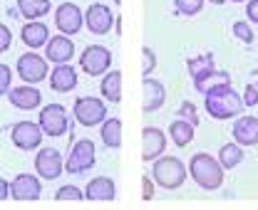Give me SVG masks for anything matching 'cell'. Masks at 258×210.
Listing matches in <instances>:
<instances>
[{"label": "cell", "instance_id": "cell-1", "mask_svg": "<svg viewBox=\"0 0 258 210\" xmlns=\"http://www.w3.org/2000/svg\"><path fill=\"white\" fill-rule=\"evenodd\" d=\"M189 176L201 190H219L224 185V168L209 153H194L189 161Z\"/></svg>", "mask_w": 258, "mask_h": 210}, {"label": "cell", "instance_id": "cell-2", "mask_svg": "<svg viewBox=\"0 0 258 210\" xmlns=\"http://www.w3.org/2000/svg\"><path fill=\"white\" fill-rule=\"evenodd\" d=\"M206 112H209V117L219 121L233 119L243 112V99H241L238 91H233L231 84L216 87L206 94Z\"/></svg>", "mask_w": 258, "mask_h": 210}, {"label": "cell", "instance_id": "cell-3", "mask_svg": "<svg viewBox=\"0 0 258 210\" xmlns=\"http://www.w3.org/2000/svg\"><path fill=\"white\" fill-rule=\"evenodd\" d=\"M152 176L159 183L161 188L166 190H176L184 185L186 180V166L176 158V156H161L154 161V168H152Z\"/></svg>", "mask_w": 258, "mask_h": 210}, {"label": "cell", "instance_id": "cell-4", "mask_svg": "<svg viewBox=\"0 0 258 210\" xmlns=\"http://www.w3.org/2000/svg\"><path fill=\"white\" fill-rule=\"evenodd\" d=\"M80 67L87 77H104L112 67V52L102 45H87L80 55Z\"/></svg>", "mask_w": 258, "mask_h": 210}, {"label": "cell", "instance_id": "cell-5", "mask_svg": "<svg viewBox=\"0 0 258 210\" xmlns=\"http://www.w3.org/2000/svg\"><path fill=\"white\" fill-rule=\"evenodd\" d=\"M40 129L45 136H62L64 131H72V124L62 104H47L40 112Z\"/></svg>", "mask_w": 258, "mask_h": 210}, {"label": "cell", "instance_id": "cell-6", "mask_svg": "<svg viewBox=\"0 0 258 210\" xmlns=\"http://www.w3.org/2000/svg\"><path fill=\"white\" fill-rule=\"evenodd\" d=\"M75 119L80 121L82 126H97V124H104L107 121V104L97 96H80L75 101Z\"/></svg>", "mask_w": 258, "mask_h": 210}, {"label": "cell", "instance_id": "cell-7", "mask_svg": "<svg viewBox=\"0 0 258 210\" xmlns=\"http://www.w3.org/2000/svg\"><path fill=\"white\" fill-rule=\"evenodd\" d=\"M92 166H95V144L90 139H82L70 151V156L64 161V171L67 173H85Z\"/></svg>", "mask_w": 258, "mask_h": 210}, {"label": "cell", "instance_id": "cell-8", "mask_svg": "<svg viewBox=\"0 0 258 210\" xmlns=\"http://www.w3.org/2000/svg\"><path fill=\"white\" fill-rule=\"evenodd\" d=\"M15 72L20 74V79L25 84H37L47 77V60L35 55V52H25L18 57V64H15Z\"/></svg>", "mask_w": 258, "mask_h": 210}, {"label": "cell", "instance_id": "cell-9", "mask_svg": "<svg viewBox=\"0 0 258 210\" xmlns=\"http://www.w3.org/2000/svg\"><path fill=\"white\" fill-rule=\"evenodd\" d=\"M35 171H37V176L45 180H55L60 178V173H64V161L62 156H60V151L57 149H40L37 151V156H35Z\"/></svg>", "mask_w": 258, "mask_h": 210}, {"label": "cell", "instance_id": "cell-10", "mask_svg": "<svg viewBox=\"0 0 258 210\" xmlns=\"http://www.w3.org/2000/svg\"><path fill=\"white\" fill-rule=\"evenodd\" d=\"M55 25H57V30L62 32L64 37L77 35V32L82 30V25H85V13L75 3H62L55 10Z\"/></svg>", "mask_w": 258, "mask_h": 210}, {"label": "cell", "instance_id": "cell-11", "mask_svg": "<svg viewBox=\"0 0 258 210\" xmlns=\"http://www.w3.org/2000/svg\"><path fill=\"white\" fill-rule=\"evenodd\" d=\"M42 129L40 124H32V121H18L13 129H10V139L18 149L23 151H32L42 144Z\"/></svg>", "mask_w": 258, "mask_h": 210}, {"label": "cell", "instance_id": "cell-12", "mask_svg": "<svg viewBox=\"0 0 258 210\" xmlns=\"http://www.w3.org/2000/svg\"><path fill=\"white\" fill-rule=\"evenodd\" d=\"M85 25H87V30L95 32V35H107L114 28V13L107 5H102V3H92L85 10Z\"/></svg>", "mask_w": 258, "mask_h": 210}, {"label": "cell", "instance_id": "cell-13", "mask_svg": "<svg viewBox=\"0 0 258 210\" xmlns=\"http://www.w3.org/2000/svg\"><path fill=\"white\" fill-rule=\"evenodd\" d=\"M10 195L15 200H37L42 195V183L32 173H20L10 183Z\"/></svg>", "mask_w": 258, "mask_h": 210}, {"label": "cell", "instance_id": "cell-14", "mask_svg": "<svg viewBox=\"0 0 258 210\" xmlns=\"http://www.w3.org/2000/svg\"><path fill=\"white\" fill-rule=\"evenodd\" d=\"M166 151V134L157 126H147L142 131V158L144 161H157Z\"/></svg>", "mask_w": 258, "mask_h": 210}, {"label": "cell", "instance_id": "cell-15", "mask_svg": "<svg viewBox=\"0 0 258 210\" xmlns=\"http://www.w3.org/2000/svg\"><path fill=\"white\" fill-rule=\"evenodd\" d=\"M75 57V45L70 37L64 35H55L47 40L45 45V60L52 62V64H70V60Z\"/></svg>", "mask_w": 258, "mask_h": 210}, {"label": "cell", "instance_id": "cell-16", "mask_svg": "<svg viewBox=\"0 0 258 210\" xmlns=\"http://www.w3.org/2000/svg\"><path fill=\"white\" fill-rule=\"evenodd\" d=\"M142 94H144V101H142V112L144 114H154L164 107V99H166V91H164V84L152 79V77H144L142 82Z\"/></svg>", "mask_w": 258, "mask_h": 210}, {"label": "cell", "instance_id": "cell-17", "mask_svg": "<svg viewBox=\"0 0 258 210\" xmlns=\"http://www.w3.org/2000/svg\"><path fill=\"white\" fill-rule=\"evenodd\" d=\"M10 96V104L15 109H23V112H32L42 104V91H37L32 84H23V87H15V89L8 91Z\"/></svg>", "mask_w": 258, "mask_h": 210}, {"label": "cell", "instance_id": "cell-18", "mask_svg": "<svg viewBox=\"0 0 258 210\" xmlns=\"http://www.w3.org/2000/svg\"><path fill=\"white\" fill-rule=\"evenodd\" d=\"M233 139L236 144L243 146H256L258 144V119L256 117H238L233 124Z\"/></svg>", "mask_w": 258, "mask_h": 210}, {"label": "cell", "instance_id": "cell-19", "mask_svg": "<svg viewBox=\"0 0 258 210\" xmlns=\"http://www.w3.org/2000/svg\"><path fill=\"white\" fill-rule=\"evenodd\" d=\"M50 87L60 94L72 91L77 87V69L72 64H55V69L50 72Z\"/></svg>", "mask_w": 258, "mask_h": 210}, {"label": "cell", "instance_id": "cell-20", "mask_svg": "<svg viewBox=\"0 0 258 210\" xmlns=\"http://www.w3.org/2000/svg\"><path fill=\"white\" fill-rule=\"evenodd\" d=\"M114 195H117V190H114V180L107 178V176H97L87 183V188H85V198L87 200H114Z\"/></svg>", "mask_w": 258, "mask_h": 210}, {"label": "cell", "instance_id": "cell-21", "mask_svg": "<svg viewBox=\"0 0 258 210\" xmlns=\"http://www.w3.org/2000/svg\"><path fill=\"white\" fill-rule=\"evenodd\" d=\"M20 37H23V42H25L30 50H40V47H45V45H47V40H50V30H47V25H45V23L32 20V23H28V25L20 30Z\"/></svg>", "mask_w": 258, "mask_h": 210}, {"label": "cell", "instance_id": "cell-22", "mask_svg": "<svg viewBox=\"0 0 258 210\" xmlns=\"http://www.w3.org/2000/svg\"><path fill=\"white\" fill-rule=\"evenodd\" d=\"M224 84H231V74L228 72H221V69H214V72H206V74H201V77H196L194 79V87L199 94H209L211 89H216V87H224Z\"/></svg>", "mask_w": 258, "mask_h": 210}, {"label": "cell", "instance_id": "cell-23", "mask_svg": "<svg viewBox=\"0 0 258 210\" xmlns=\"http://www.w3.org/2000/svg\"><path fill=\"white\" fill-rule=\"evenodd\" d=\"M99 91L109 104H119L122 101V72H107L102 77Z\"/></svg>", "mask_w": 258, "mask_h": 210}, {"label": "cell", "instance_id": "cell-24", "mask_svg": "<svg viewBox=\"0 0 258 210\" xmlns=\"http://www.w3.org/2000/svg\"><path fill=\"white\" fill-rule=\"evenodd\" d=\"M50 13V0H18V15L28 18V23L40 20Z\"/></svg>", "mask_w": 258, "mask_h": 210}, {"label": "cell", "instance_id": "cell-25", "mask_svg": "<svg viewBox=\"0 0 258 210\" xmlns=\"http://www.w3.org/2000/svg\"><path fill=\"white\" fill-rule=\"evenodd\" d=\"M169 139H171L179 149L189 146V144L194 141V126L189 124V121H184V119L171 121V126H169Z\"/></svg>", "mask_w": 258, "mask_h": 210}, {"label": "cell", "instance_id": "cell-26", "mask_svg": "<svg viewBox=\"0 0 258 210\" xmlns=\"http://www.w3.org/2000/svg\"><path fill=\"white\" fill-rule=\"evenodd\" d=\"M99 136H102V144H104L107 149H119V146H122V121L107 119L102 124Z\"/></svg>", "mask_w": 258, "mask_h": 210}, {"label": "cell", "instance_id": "cell-27", "mask_svg": "<svg viewBox=\"0 0 258 210\" xmlns=\"http://www.w3.org/2000/svg\"><path fill=\"white\" fill-rule=\"evenodd\" d=\"M216 161L221 163L224 171H231V168H236V166L243 161V149H241L238 144H224V146L219 149V158H216Z\"/></svg>", "mask_w": 258, "mask_h": 210}, {"label": "cell", "instance_id": "cell-28", "mask_svg": "<svg viewBox=\"0 0 258 210\" xmlns=\"http://www.w3.org/2000/svg\"><path fill=\"white\" fill-rule=\"evenodd\" d=\"M186 69H189V74H191L194 79L201 77V74H206V72H214V55L211 52H204L199 57H191V60L186 62Z\"/></svg>", "mask_w": 258, "mask_h": 210}, {"label": "cell", "instance_id": "cell-29", "mask_svg": "<svg viewBox=\"0 0 258 210\" xmlns=\"http://www.w3.org/2000/svg\"><path fill=\"white\" fill-rule=\"evenodd\" d=\"M174 8L179 15H199L204 10V0H174Z\"/></svg>", "mask_w": 258, "mask_h": 210}, {"label": "cell", "instance_id": "cell-30", "mask_svg": "<svg viewBox=\"0 0 258 210\" xmlns=\"http://www.w3.org/2000/svg\"><path fill=\"white\" fill-rule=\"evenodd\" d=\"M231 30L236 35V40H241L243 45H251V42H253V30H251L248 20H236Z\"/></svg>", "mask_w": 258, "mask_h": 210}, {"label": "cell", "instance_id": "cell-31", "mask_svg": "<svg viewBox=\"0 0 258 210\" xmlns=\"http://www.w3.org/2000/svg\"><path fill=\"white\" fill-rule=\"evenodd\" d=\"M85 198V193L77 188V185H62L57 193H55V200H72V203H77V200H82Z\"/></svg>", "mask_w": 258, "mask_h": 210}, {"label": "cell", "instance_id": "cell-32", "mask_svg": "<svg viewBox=\"0 0 258 210\" xmlns=\"http://www.w3.org/2000/svg\"><path fill=\"white\" fill-rule=\"evenodd\" d=\"M157 69V55L152 47H142V74L149 77L152 72Z\"/></svg>", "mask_w": 258, "mask_h": 210}, {"label": "cell", "instance_id": "cell-33", "mask_svg": "<svg viewBox=\"0 0 258 210\" xmlns=\"http://www.w3.org/2000/svg\"><path fill=\"white\" fill-rule=\"evenodd\" d=\"M176 114H179V119L189 121V124H191L194 129L199 126V114H196V107H194L191 101H184V104L179 107V112H176Z\"/></svg>", "mask_w": 258, "mask_h": 210}, {"label": "cell", "instance_id": "cell-34", "mask_svg": "<svg viewBox=\"0 0 258 210\" xmlns=\"http://www.w3.org/2000/svg\"><path fill=\"white\" fill-rule=\"evenodd\" d=\"M10 82H13V72H10L8 64L0 62V96H5L10 91Z\"/></svg>", "mask_w": 258, "mask_h": 210}, {"label": "cell", "instance_id": "cell-35", "mask_svg": "<svg viewBox=\"0 0 258 210\" xmlns=\"http://www.w3.org/2000/svg\"><path fill=\"white\" fill-rule=\"evenodd\" d=\"M10 45H13V32H10V28L5 23H0V55L8 52Z\"/></svg>", "mask_w": 258, "mask_h": 210}, {"label": "cell", "instance_id": "cell-36", "mask_svg": "<svg viewBox=\"0 0 258 210\" xmlns=\"http://www.w3.org/2000/svg\"><path fill=\"white\" fill-rule=\"evenodd\" d=\"M243 107H256L258 104V87H253V84H248L246 89H243Z\"/></svg>", "mask_w": 258, "mask_h": 210}, {"label": "cell", "instance_id": "cell-37", "mask_svg": "<svg viewBox=\"0 0 258 210\" xmlns=\"http://www.w3.org/2000/svg\"><path fill=\"white\" fill-rule=\"evenodd\" d=\"M142 198L152 200L154 198V183L149 180V176H142Z\"/></svg>", "mask_w": 258, "mask_h": 210}, {"label": "cell", "instance_id": "cell-38", "mask_svg": "<svg viewBox=\"0 0 258 210\" xmlns=\"http://www.w3.org/2000/svg\"><path fill=\"white\" fill-rule=\"evenodd\" d=\"M246 15H248V20H251V23H256L258 25V0H248Z\"/></svg>", "mask_w": 258, "mask_h": 210}, {"label": "cell", "instance_id": "cell-39", "mask_svg": "<svg viewBox=\"0 0 258 210\" xmlns=\"http://www.w3.org/2000/svg\"><path fill=\"white\" fill-rule=\"evenodd\" d=\"M8 195H10V183L5 178H0V200H5Z\"/></svg>", "mask_w": 258, "mask_h": 210}, {"label": "cell", "instance_id": "cell-40", "mask_svg": "<svg viewBox=\"0 0 258 210\" xmlns=\"http://www.w3.org/2000/svg\"><path fill=\"white\" fill-rule=\"evenodd\" d=\"M209 3H216V5H221V3H224V0H209Z\"/></svg>", "mask_w": 258, "mask_h": 210}, {"label": "cell", "instance_id": "cell-41", "mask_svg": "<svg viewBox=\"0 0 258 210\" xmlns=\"http://www.w3.org/2000/svg\"><path fill=\"white\" fill-rule=\"evenodd\" d=\"M231 3H248V0H231Z\"/></svg>", "mask_w": 258, "mask_h": 210}, {"label": "cell", "instance_id": "cell-42", "mask_svg": "<svg viewBox=\"0 0 258 210\" xmlns=\"http://www.w3.org/2000/svg\"><path fill=\"white\" fill-rule=\"evenodd\" d=\"M114 5H122V0H114Z\"/></svg>", "mask_w": 258, "mask_h": 210}, {"label": "cell", "instance_id": "cell-43", "mask_svg": "<svg viewBox=\"0 0 258 210\" xmlns=\"http://www.w3.org/2000/svg\"><path fill=\"white\" fill-rule=\"evenodd\" d=\"M253 74H256V82H258V69H256V72H253Z\"/></svg>", "mask_w": 258, "mask_h": 210}]
</instances>
